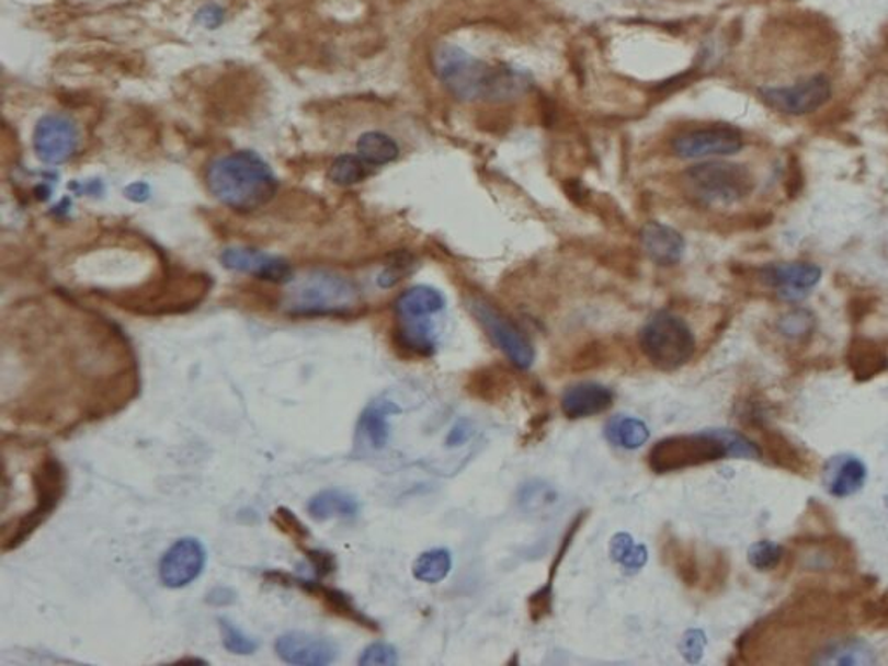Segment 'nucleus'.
Here are the masks:
<instances>
[{
	"mask_svg": "<svg viewBox=\"0 0 888 666\" xmlns=\"http://www.w3.org/2000/svg\"><path fill=\"white\" fill-rule=\"evenodd\" d=\"M196 18H198L200 23L207 26V28H216V26H219L223 20H225V13H223V9L210 4L200 9Z\"/></svg>",
	"mask_w": 888,
	"mask_h": 666,
	"instance_id": "37998d69",
	"label": "nucleus"
},
{
	"mask_svg": "<svg viewBox=\"0 0 888 666\" xmlns=\"http://www.w3.org/2000/svg\"><path fill=\"white\" fill-rule=\"evenodd\" d=\"M395 413H401V409L398 404L386 400L374 401L362 413L360 433L365 436L366 441L375 450H383L389 441V416Z\"/></svg>",
	"mask_w": 888,
	"mask_h": 666,
	"instance_id": "5701e85b",
	"label": "nucleus"
},
{
	"mask_svg": "<svg viewBox=\"0 0 888 666\" xmlns=\"http://www.w3.org/2000/svg\"><path fill=\"white\" fill-rule=\"evenodd\" d=\"M470 436H473V429H470L469 424H467V422H460V424L453 427L446 443H448V446H460L462 443L467 441Z\"/></svg>",
	"mask_w": 888,
	"mask_h": 666,
	"instance_id": "a18cd8bd",
	"label": "nucleus"
},
{
	"mask_svg": "<svg viewBox=\"0 0 888 666\" xmlns=\"http://www.w3.org/2000/svg\"><path fill=\"white\" fill-rule=\"evenodd\" d=\"M274 520L282 526V529H287V533L291 535L294 540H304V538L309 537L308 529L304 528L303 523L294 516V513L287 510V508L276 510V513H274Z\"/></svg>",
	"mask_w": 888,
	"mask_h": 666,
	"instance_id": "a19ab883",
	"label": "nucleus"
},
{
	"mask_svg": "<svg viewBox=\"0 0 888 666\" xmlns=\"http://www.w3.org/2000/svg\"><path fill=\"white\" fill-rule=\"evenodd\" d=\"M685 181L705 204L732 205L753 192V175L747 166L724 160H706L685 171Z\"/></svg>",
	"mask_w": 888,
	"mask_h": 666,
	"instance_id": "423d86ee",
	"label": "nucleus"
},
{
	"mask_svg": "<svg viewBox=\"0 0 888 666\" xmlns=\"http://www.w3.org/2000/svg\"><path fill=\"white\" fill-rule=\"evenodd\" d=\"M611 558L627 571L642 570L648 562V549L637 546L628 533H618L611 540Z\"/></svg>",
	"mask_w": 888,
	"mask_h": 666,
	"instance_id": "2f4dec72",
	"label": "nucleus"
},
{
	"mask_svg": "<svg viewBox=\"0 0 888 666\" xmlns=\"http://www.w3.org/2000/svg\"><path fill=\"white\" fill-rule=\"evenodd\" d=\"M449 571H452V555L444 549L428 550L413 562V576L419 582H443L449 575Z\"/></svg>",
	"mask_w": 888,
	"mask_h": 666,
	"instance_id": "c756f323",
	"label": "nucleus"
},
{
	"mask_svg": "<svg viewBox=\"0 0 888 666\" xmlns=\"http://www.w3.org/2000/svg\"><path fill=\"white\" fill-rule=\"evenodd\" d=\"M864 615H866V621H869V623H878L881 624V627H887L888 602L869 604V606L864 608Z\"/></svg>",
	"mask_w": 888,
	"mask_h": 666,
	"instance_id": "c03bdc74",
	"label": "nucleus"
},
{
	"mask_svg": "<svg viewBox=\"0 0 888 666\" xmlns=\"http://www.w3.org/2000/svg\"><path fill=\"white\" fill-rule=\"evenodd\" d=\"M444 297L436 288L428 285H417L408 288L396 299L395 312L399 320L410 318H431L432 314L443 311Z\"/></svg>",
	"mask_w": 888,
	"mask_h": 666,
	"instance_id": "aec40b11",
	"label": "nucleus"
},
{
	"mask_svg": "<svg viewBox=\"0 0 888 666\" xmlns=\"http://www.w3.org/2000/svg\"><path fill=\"white\" fill-rule=\"evenodd\" d=\"M514 386V377L509 371L488 367L481 368L476 374H470L465 380L464 388L467 394L473 395L474 400L494 404L509 398Z\"/></svg>",
	"mask_w": 888,
	"mask_h": 666,
	"instance_id": "6ab92c4d",
	"label": "nucleus"
},
{
	"mask_svg": "<svg viewBox=\"0 0 888 666\" xmlns=\"http://www.w3.org/2000/svg\"><path fill=\"white\" fill-rule=\"evenodd\" d=\"M640 349L652 367L673 371L691 361L696 351L693 330L673 312L660 311L646 321L639 333Z\"/></svg>",
	"mask_w": 888,
	"mask_h": 666,
	"instance_id": "20e7f679",
	"label": "nucleus"
},
{
	"mask_svg": "<svg viewBox=\"0 0 888 666\" xmlns=\"http://www.w3.org/2000/svg\"><path fill=\"white\" fill-rule=\"evenodd\" d=\"M410 259L389 264L387 269L380 275V278H378V285L384 288L392 287V285L398 284L399 279H403V276L410 271Z\"/></svg>",
	"mask_w": 888,
	"mask_h": 666,
	"instance_id": "79ce46f5",
	"label": "nucleus"
},
{
	"mask_svg": "<svg viewBox=\"0 0 888 666\" xmlns=\"http://www.w3.org/2000/svg\"><path fill=\"white\" fill-rule=\"evenodd\" d=\"M220 263L228 269L255 276L270 284L285 285L294 279V269L288 261L249 246H229L220 254Z\"/></svg>",
	"mask_w": 888,
	"mask_h": 666,
	"instance_id": "ddd939ff",
	"label": "nucleus"
},
{
	"mask_svg": "<svg viewBox=\"0 0 888 666\" xmlns=\"http://www.w3.org/2000/svg\"><path fill=\"white\" fill-rule=\"evenodd\" d=\"M606 436L613 445L625 450H637L649 439L648 425L634 416H615L606 425Z\"/></svg>",
	"mask_w": 888,
	"mask_h": 666,
	"instance_id": "cd10ccee",
	"label": "nucleus"
},
{
	"mask_svg": "<svg viewBox=\"0 0 888 666\" xmlns=\"http://www.w3.org/2000/svg\"><path fill=\"white\" fill-rule=\"evenodd\" d=\"M729 457L722 430L699 434H676L652 446L648 455L649 469L657 474L684 471L691 467L717 462Z\"/></svg>",
	"mask_w": 888,
	"mask_h": 666,
	"instance_id": "39448f33",
	"label": "nucleus"
},
{
	"mask_svg": "<svg viewBox=\"0 0 888 666\" xmlns=\"http://www.w3.org/2000/svg\"><path fill=\"white\" fill-rule=\"evenodd\" d=\"M615 403V394L606 386L595 382L574 383L566 389L560 400V409L569 421H580L601 415Z\"/></svg>",
	"mask_w": 888,
	"mask_h": 666,
	"instance_id": "dca6fc26",
	"label": "nucleus"
},
{
	"mask_svg": "<svg viewBox=\"0 0 888 666\" xmlns=\"http://www.w3.org/2000/svg\"><path fill=\"white\" fill-rule=\"evenodd\" d=\"M80 146V129L67 115L50 113L42 117L34 130V148L38 159L50 165L68 162Z\"/></svg>",
	"mask_w": 888,
	"mask_h": 666,
	"instance_id": "9b49d317",
	"label": "nucleus"
},
{
	"mask_svg": "<svg viewBox=\"0 0 888 666\" xmlns=\"http://www.w3.org/2000/svg\"><path fill=\"white\" fill-rule=\"evenodd\" d=\"M369 175V165L360 154H341L333 160L329 177L339 186H353Z\"/></svg>",
	"mask_w": 888,
	"mask_h": 666,
	"instance_id": "7c9ffc66",
	"label": "nucleus"
},
{
	"mask_svg": "<svg viewBox=\"0 0 888 666\" xmlns=\"http://www.w3.org/2000/svg\"><path fill=\"white\" fill-rule=\"evenodd\" d=\"M760 96L776 112L801 117L818 112L831 97V80L827 76H812L792 85L764 88Z\"/></svg>",
	"mask_w": 888,
	"mask_h": 666,
	"instance_id": "9d476101",
	"label": "nucleus"
},
{
	"mask_svg": "<svg viewBox=\"0 0 888 666\" xmlns=\"http://www.w3.org/2000/svg\"><path fill=\"white\" fill-rule=\"evenodd\" d=\"M764 443L769 457L773 458L777 466L785 467L789 471H800L804 460L785 436L774 430H765Z\"/></svg>",
	"mask_w": 888,
	"mask_h": 666,
	"instance_id": "473e14b6",
	"label": "nucleus"
},
{
	"mask_svg": "<svg viewBox=\"0 0 888 666\" xmlns=\"http://www.w3.org/2000/svg\"><path fill=\"white\" fill-rule=\"evenodd\" d=\"M207 187L219 204L238 213H252L273 200L278 180L258 153L232 151L210 162Z\"/></svg>",
	"mask_w": 888,
	"mask_h": 666,
	"instance_id": "f03ea898",
	"label": "nucleus"
},
{
	"mask_svg": "<svg viewBox=\"0 0 888 666\" xmlns=\"http://www.w3.org/2000/svg\"><path fill=\"white\" fill-rule=\"evenodd\" d=\"M661 554H663L664 562H669L676 576L684 582V585L694 587L699 582V564H697L696 554L690 547H685L673 537L664 538L661 543Z\"/></svg>",
	"mask_w": 888,
	"mask_h": 666,
	"instance_id": "a878e982",
	"label": "nucleus"
},
{
	"mask_svg": "<svg viewBox=\"0 0 888 666\" xmlns=\"http://www.w3.org/2000/svg\"><path fill=\"white\" fill-rule=\"evenodd\" d=\"M750 564L759 571H769L776 567L783 559V549L771 541H760L750 549Z\"/></svg>",
	"mask_w": 888,
	"mask_h": 666,
	"instance_id": "c9c22d12",
	"label": "nucleus"
},
{
	"mask_svg": "<svg viewBox=\"0 0 888 666\" xmlns=\"http://www.w3.org/2000/svg\"><path fill=\"white\" fill-rule=\"evenodd\" d=\"M432 68L452 96L465 103H502L526 94L532 79L506 65H491L453 44H441Z\"/></svg>",
	"mask_w": 888,
	"mask_h": 666,
	"instance_id": "f257e3e1",
	"label": "nucleus"
},
{
	"mask_svg": "<svg viewBox=\"0 0 888 666\" xmlns=\"http://www.w3.org/2000/svg\"><path fill=\"white\" fill-rule=\"evenodd\" d=\"M306 583L304 588H308L309 592H318L321 599L325 600V604L332 609V612L339 615V617L362 624V627H366V629L378 630L377 623H374L368 617H365V615L354 606L353 600L349 599V596H345L344 592L335 590V588L321 587L320 583Z\"/></svg>",
	"mask_w": 888,
	"mask_h": 666,
	"instance_id": "c85d7f7f",
	"label": "nucleus"
},
{
	"mask_svg": "<svg viewBox=\"0 0 888 666\" xmlns=\"http://www.w3.org/2000/svg\"><path fill=\"white\" fill-rule=\"evenodd\" d=\"M553 498H556L553 490H550L547 484L542 483L526 484L523 490V495H521L524 507L532 508V510L547 507V505L553 502Z\"/></svg>",
	"mask_w": 888,
	"mask_h": 666,
	"instance_id": "58836bf2",
	"label": "nucleus"
},
{
	"mask_svg": "<svg viewBox=\"0 0 888 666\" xmlns=\"http://www.w3.org/2000/svg\"><path fill=\"white\" fill-rule=\"evenodd\" d=\"M396 342L401 349L420 358H428L436 351L434 341V329H432L429 318H410V320H399L395 330Z\"/></svg>",
	"mask_w": 888,
	"mask_h": 666,
	"instance_id": "412c9836",
	"label": "nucleus"
},
{
	"mask_svg": "<svg viewBox=\"0 0 888 666\" xmlns=\"http://www.w3.org/2000/svg\"><path fill=\"white\" fill-rule=\"evenodd\" d=\"M847 365L855 379H873L888 368L887 349L873 338H854L847 349Z\"/></svg>",
	"mask_w": 888,
	"mask_h": 666,
	"instance_id": "a211bd4d",
	"label": "nucleus"
},
{
	"mask_svg": "<svg viewBox=\"0 0 888 666\" xmlns=\"http://www.w3.org/2000/svg\"><path fill=\"white\" fill-rule=\"evenodd\" d=\"M743 134L729 124L705 125L679 134L672 141L673 153L679 159L703 160L731 157L743 150Z\"/></svg>",
	"mask_w": 888,
	"mask_h": 666,
	"instance_id": "1a4fd4ad",
	"label": "nucleus"
},
{
	"mask_svg": "<svg viewBox=\"0 0 888 666\" xmlns=\"http://www.w3.org/2000/svg\"><path fill=\"white\" fill-rule=\"evenodd\" d=\"M357 154L369 166H384L395 162L399 157V146L395 139L378 130H369L357 139Z\"/></svg>",
	"mask_w": 888,
	"mask_h": 666,
	"instance_id": "bb28decb",
	"label": "nucleus"
},
{
	"mask_svg": "<svg viewBox=\"0 0 888 666\" xmlns=\"http://www.w3.org/2000/svg\"><path fill=\"white\" fill-rule=\"evenodd\" d=\"M527 609H530V617L535 623L547 618L553 611V585L547 583L540 590L532 594V597L527 600Z\"/></svg>",
	"mask_w": 888,
	"mask_h": 666,
	"instance_id": "4c0bfd02",
	"label": "nucleus"
},
{
	"mask_svg": "<svg viewBox=\"0 0 888 666\" xmlns=\"http://www.w3.org/2000/svg\"><path fill=\"white\" fill-rule=\"evenodd\" d=\"M291 285L283 302L291 317H345L362 305L356 284L332 271H311Z\"/></svg>",
	"mask_w": 888,
	"mask_h": 666,
	"instance_id": "7ed1b4c3",
	"label": "nucleus"
},
{
	"mask_svg": "<svg viewBox=\"0 0 888 666\" xmlns=\"http://www.w3.org/2000/svg\"><path fill=\"white\" fill-rule=\"evenodd\" d=\"M828 492L834 496H849L857 492L866 479V467L855 457L836 458L828 471Z\"/></svg>",
	"mask_w": 888,
	"mask_h": 666,
	"instance_id": "b1692460",
	"label": "nucleus"
},
{
	"mask_svg": "<svg viewBox=\"0 0 888 666\" xmlns=\"http://www.w3.org/2000/svg\"><path fill=\"white\" fill-rule=\"evenodd\" d=\"M821 267L810 263L771 264L762 271V279L777 288L786 299H800L821 279Z\"/></svg>",
	"mask_w": 888,
	"mask_h": 666,
	"instance_id": "2eb2a0df",
	"label": "nucleus"
},
{
	"mask_svg": "<svg viewBox=\"0 0 888 666\" xmlns=\"http://www.w3.org/2000/svg\"><path fill=\"white\" fill-rule=\"evenodd\" d=\"M875 651L866 642L855 639H840L831 642L813 662L819 665H872Z\"/></svg>",
	"mask_w": 888,
	"mask_h": 666,
	"instance_id": "393cba45",
	"label": "nucleus"
},
{
	"mask_svg": "<svg viewBox=\"0 0 888 666\" xmlns=\"http://www.w3.org/2000/svg\"><path fill=\"white\" fill-rule=\"evenodd\" d=\"M207 552L202 541L186 537L174 541L160 559L158 576L167 588H184L204 573Z\"/></svg>",
	"mask_w": 888,
	"mask_h": 666,
	"instance_id": "f8f14e48",
	"label": "nucleus"
},
{
	"mask_svg": "<svg viewBox=\"0 0 888 666\" xmlns=\"http://www.w3.org/2000/svg\"><path fill=\"white\" fill-rule=\"evenodd\" d=\"M779 332L788 338H806L816 329V318L806 309H795L779 320Z\"/></svg>",
	"mask_w": 888,
	"mask_h": 666,
	"instance_id": "72a5a7b5",
	"label": "nucleus"
},
{
	"mask_svg": "<svg viewBox=\"0 0 888 666\" xmlns=\"http://www.w3.org/2000/svg\"><path fill=\"white\" fill-rule=\"evenodd\" d=\"M220 623V633H223V644H225L226 650L232 654H240V656H247V654H253L258 651L259 644L258 642L250 639L249 635L241 632L238 627L231 623L228 620H219Z\"/></svg>",
	"mask_w": 888,
	"mask_h": 666,
	"instance_id": "f704fd0d",
	"label": "nucleus"
},
{
	"mask_svg": "<svg viewBox=\"0 0 888 666\" xmlns=\"http://www.w3.org/2000/svg\"><path fill=\"white\" fill-rule=\"evenodd\" d=\"M706 638L702 630H690L684 633L681 642V653L690 663H697L702 659L705 651Z\"/></svg>",
	"mask_w": 888,
	"mask_h": 666,
	"instance_id": "ea45409f",
	"label": "nucleus"
},
{
	"mask_svg": "<svg viewBox=\"0 0 888 666\" xmlns=\"http://www.w3.org/2000/svg\"><path fill=\"white\" fill-rule=\"evenodd\" d=\"M467 306H469L473 317L479 321V325L503 351L514 367L521 368V370L532 367L535 361V349L514 321L509 320L499 308H494L490 300L482 299V297H470Z\"/></svg>",
	"mask_w": 888,
	"mask_h": 666,
	"instance_id": "6e6552de",
	"label": "nucleus"
},
{
	"mask_svg": "<svg viewBox=\"0 0 888 666\" xmlns=\"http://www.w3.org/2000/svg\"><path fill=\"white\" fill-rule=\"evenodd\" d=\"M644 252L658 266H675L684 255L685 242L676 229L663 222L651 221L640 229Z\"/></svg>",
	"mask_w": 888,
	"mask_h": 666,
	"instance_id": "f3484780",
	"label": "nucleus"
},
{
	"mask_svg": "<svg viewBox=\"0 0 888 666\" xmlns=\"http://www.w3.org/2000/svg\"><path fill=\"white\" fill-rule=\"evenodd\" d=\"M398 651L395 645L387 644V642L369 644L357 659L362 666H395L398 665Z\"/></svg>",
	"mask_w": 888,
	"mask_h": 666,
	"instance_id": "e433bc0d",
	"label": "nucleus"
},
{
	"mask_svg": "<svg viewBox=\"0 0 888 666\" xmlns=\"http://www.w3.org/2000/svg\"><path fill=\"white\" fill-rule=\"evenodd\" d=\"M35 505L32 510L21 516L14 523L13 528H4L5 552L20 547L35 529L53 514L59 502H61L65 490H67V474L59 460L55 457H46L38 462L34 471Z\"/></svg>",
	"mask_w": 888,
	"mask_h": 666,
	"instance_id": "0eeeda50",
	"label": "nucleus"
},
{
	"mask_svg": "<svg viewBox=\"0 0 888 666\" xmlns=\"http://www.w3.org/2000/svg\"><path fill=\"white\" fill-rule=\"evenodd\" d=\"M357 513V500L342 490H323L316 493L308 504V514L315 520L353 519Z\"/></svg>",
	"mask_w": 888,
	"mask_h": 666,
	"instance_id": "4be33fe9",
	"label": "nucleus"
},
{
	"mask_svg": "<svg viewBox=\"0 0 888 666\" xmlns=\"http://www.w3.org/2000/svg\"><path fill=\"white\" fill-rule=\"evenodd\" d=\"M274 650L283 662L297 666H327L335 662L337 645L315 633H283L274 642Z\"/></svg>",
	"mask_w": 888,
	"mask_h": 666,
	"instance_id": "4468645a",
	"label": "nucleus"
},
{
	"mask_svg": "<svg viewBox=\"0 0 888 666\" xmlns=\"http://www.w3.org/2000/svg\"><path fill=\"white\" fill-rule=\"evenodd\" d=\"M148 195H150V187L146 186V184L136 183L127 187V196H129L130 200L143 202L148 198Z\"/></svg>",
	"mask_w": 888,
	"mask_h": 666,
	"instance_id": "49530a36",
	"label": "nucleus"
}]
</instances>
